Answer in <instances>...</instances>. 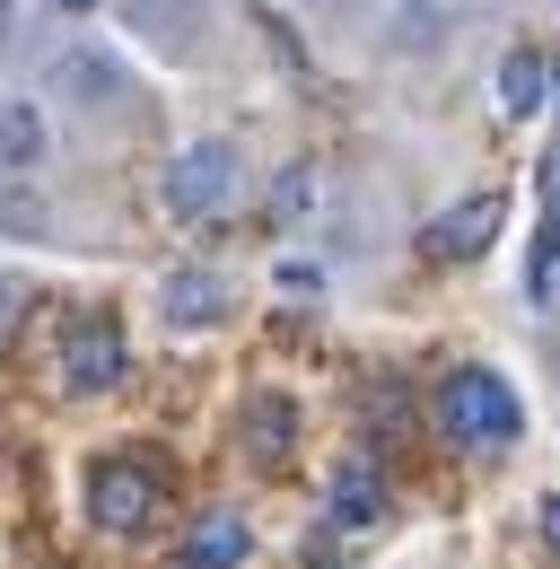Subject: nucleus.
<instances>
[{
    "mask_svg": "<svg viewBox=\"0 0 560 569\" xmlns=\"http://www.w3.org/2000/svg\"><path fill=\"white\" fill-rule=\"evenodd\" d=\"M438 429L456 438V447H517V395H508V377H490V368H456L447 386H438Z\"/></svg>",
    "mask_w": 560,
    "mask_h": 569,
    "instance_id": "1",
    "label": "nucleus"
},
{
    "mask_svg": "<svg viewBox=\"0 0 560 569\" xmlns=\"http://www.w3.org/2000/svg\"><path fill=\"white\" fill-rule=\"evenodd\" d=\"M228 193H237V149H228V141L176 149V167H167V211H176V219L228 211Z\"/></svg>",
    "mask_w": 560,
    "mask_h": 569,
    "instance_id": "2",
    "label": "nucleus"
},
{
    "mask_svg": "<svg viewBox=\"0 0 560 569\" xmlns=\"http://www.w3.org/2000/svg\"><path fill=\"white\" fill-rule=\"evenodd\" d=\"M88 517H97L106 535H140V526L158 517V473L132 465V456H106V465L88 473Z\"/></svg>",
    "mask_w": 560,
    "mask_h": 569,
    "instance_id": "3",
    "label": "nucleus"
},
{
    "mask_svg": "<svg viewBox=\"0 0 560 569\" xmlns=\"http://www.w3.org/2000/svg\"><path fill=\"white\" fill-rule=\"evenodd\" d=\"M62 386L70 395L123 386V333H114V316H79V325L62 333Z\"/></svg>",
    "mask_w": 560,
    "mask_h": 569,
    "instance_id": "4",
    "label": "nucleus"
},
{
    "mask_svg": "<svg viewBox=\"0 0 560 569\" xmlns=\"http://www.w3.org/2000/svg\"><path fill=\"white\" fill-rule=\"evenodd\" d=\"M499 219H508V211H499V193H473V202H456V211L429 228V254H438V263H473L490 237H499Z\"/></svg>",
    "mask_w": 560,
    "mask_h": 569,
    "instance_id": "5",
    "label": "nucleus"
},
{
    "mask_svg": "<svg viewBox=\"0 0 560 569\" xmlns=\"http://www.w3.org/2000/svg\"><path fill=\"white\" fill-rule=\"evenodd\" d=\"M237 561H246V517L237 508H219L184 535V569H237Z\"/></svg>",
    "mask_w": 560,
    "mask_h": 569,
    "instance_id": "6",
    "label": "nucleus"
},
{
    "mask_svg": "<svg viewBox=\"0 0 560 569\" xmlns=\"http://www.w3.org/2000/svg\"><path fill=\"white\" fill-rule=\"evenodd\" d=\"M377 508H386V499H377V465H368V456L342 465V473H333V526H368Z\"/></svg>",
    "mask_w": 560,
    "mask_h": 569,
    "instance_id": "7",
    "label": "nucleus"
},
{
    "mask_svg": "<svg viewBox=\"0 0 560 569\" xmlns=\"http://www.w3.org/2000/svg\"><path fill=\"white\" fill-rule=\"evenodd\" d=\"M158 307H167V325H210V316H219V281H210V272H176Z\"/></svg>",
    "mask_w": 560,
    "mask_h": 569,
    "instance_id": "8",
    "label": "nucleus"
},
{
    "mask_svg": "<svg viewBox=\"0 0 560 569\" xmlns=\"http://www.w3.org/2000/svg\"><path fill=\"white\" fill-rule=\"evenodd\" d=\"M0 158L9 167H36L44 158V114L36 106H0Z\"/></svg>",
    "mask_w": 560,
    "mask_h": 569,
    "instance_id": "9",
    "label": "nucleus"
},
{
    "mask_svg": "<svg viewBox=\"0 0 560 569\" xmlns=\"http://www.w3.org/2000/svg\"><path fill=\"white\" fill-rule=\"evenodd\" d=\"M543 62H534V53H508V62H499V106H508V114H534V106H543Z\"/></svg>",
    "mask_w": 560,
    "mask_h": 569,
    "instance_id": "10",
    "label": "nucleus"
},
{
    "mask_svg": "<svg viewBox=\"0 0 560 569\" xmlns=\"http://www.w3.org/2000/svg\"><path fill=\"white\" fill-rule=\"evenodd\" d=\"M246 421H254V447H263V456H289V421H298L289 403H272V395H263V403H254Z\"/></svg>",
    "mask_w": 560,
    "mask_h": 569,
    "instance_id": "11",
    "label": "nucleus"
},
{
    "mask_svg": "<svg viewBox=\"0 0 560 569\" xmlns=\"http://www.w3.org/2000/svg\"><path fill=\"white\" fill-rule=\"evenodd\" d=\"M18 316H27V281H0V333H9Z\"/></svg>",
    "mask_w": 560,
    "mask_h": 569,
    "instance_id": "12",
    "label": "nucleus"
},
{
    "mask_svg": "<svg viewBox=\"0 0 560 569\" xmlns=\"http://www.w3.org/2000/svg\"><path fill=\"white\" fill-rule=\"evenodd\" d=\"M280 289H289V298H316L324 281H316V263H289V272H280Z\"/></svg>",
    "mask_w": 560,
    "mask_h": 569,
    "instance_id": "13",
    "label": "nucleus"
},
{
    "mask_svg": "<svg viewBox=\"0 0 560 569\" xmlns=\"http://www.w3.org/2000/svg\"><path fill=\"white\" fill-rule=\"evenodd\" d=\"M543 535H552V543H560V499H543Z\"/></svg>",
    "mask_w": 560,
    "mask_h": 569,
    "instance_id": "14",
    "label": "nucleus"
},
{
    "mask_svg": "<svg viewBox=\"0 0 560 569\" xmlns=\"http://www.w3.org/2000/svg\"><path fill=\"white\" fill-rule=\"evenodd\" d=\"M53 9H97V0H53Z\"/></svg>",
    "mask_w": 560,
    "mask_h": 569,
    "instance_id": "15",
    "label": "nucleus"
},
{
    "mask_svg": "<svg viewBox=\"0 0 560 569\" xmlns=\"http://www.w3.org/2000/svg\"><path fill=\"white\" fill-rule=\"evenodd\" d=\"M0 36H9V0H0Z\"/></svg>",
    "mask_w": 560,
    "mask_h": 569,
    "instance_id": "16",
    "label": "nucleus"
}]
</instances>
